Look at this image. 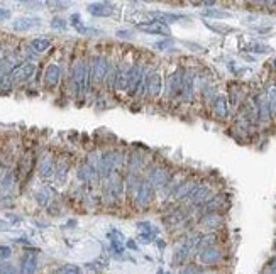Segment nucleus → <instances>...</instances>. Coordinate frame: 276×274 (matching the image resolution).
<instances>
[{
  "instance_id": "obj_17",
  "label": "nucleus",
  "mask_w": 276,
  "mask_h": 274,
  "mask_svg": "<svg viewBox=\"0 0 276 274\" xmlns=\"http://www.w3.org/2000/svg\"><path fill=\"white\" fill-rule=\"evenodd\" d=\"M55 169H56V164H55V159H53L51 154H44L41 158L39 161V168H37V171H39V176L42 180H48V178H51L53 174H55Z\"/></svg>"
},
{
  "instance_id": "obj_41",
  "label": "nucleus",
  "mask_w": 276,
  "mask_h": 274,
  "mask_svg": "<svg viewBox=\"0 0 276 274\" xmlns=\"http://www.w3.org/2000/svg\"><path fill=\"white\" fill-rule=\"evenodd\" d=\"M10 17V10L9 9H3V7H0V22L2 20H7Z\"/></svg>"
},
{
  "instance_id": "obj_28",
  "label": "nucleus",
  "mask_w": 276,
  "mask_h": 274,
  "mask_svg": "<svg viewBox=\"0 0 276 274\" xmlns=\"http://www.w3.org/2000/svg\"><path fill=\"white\" fill-rule=\"evenodd\" d=\"M68 169H70V163L68 161H59L58 163V166H56V169H55V174H56V180L58 181H65V178H66V174H68Z\"/></svg>"
},
{
  "instance_id": "obj_18",
  "label": "nucleus",
  "mask_w": 276,
  "mask_h": 274,
  "mask_svg": "<svg viewBox=\"0 0 276 274\" xmlns=\"http://www.w3.org/2000/svg\"><path fill=\"white\" fill-rule=\"evenodd\" d=\"M193 88H195V76H193L192 71H186L183 73V87H182V97L183 100H192L193 97Z\"/></svg>"
},
{
  "instance_id": "obj_12",
  "label": "nucleus",
  "mask_w": 276,
  "mask_h": 274,
  "mask_svg": "<svg viewBox=\"0 0 276 274\" xmlns=\"http://www.w3.org/2000/svg\"><path fill=\"white\" fill-rule=\"evenodd\" d=\"M143 80H144V68L139 65H134L130 66L129 70V88H127V91H129L130 95H136L137 90L141 88V85H143Z\"/></svg>"
},
{
  "instance_id": "obj_2",
  "label": "nucleus",
  "mask_w": 276,
  "mask_h": 274,
  "mask_svg": "<svg viewBox=\"0 0 276 274\" xmlns=\"http://www.w3.org/2000/svg\"><path fill=\"white\" fill-rule=\"evenodd\" d=\"M124 158L120 151H107L100 156V169H98V176H102L104 180H107L109 176H112L114 173H117L119 166L122 164Z\"/></svg>"
},
{
  "instance_id": "obj_5",
  "label": "nucleus",
  "mask_w": 276,
  "mask_h": 274,
  "mask_svg": "<svg viewBox=\"0 0 276 274\" xmlns=\"http://www.w3.org/2000/svg\"><path fill=\"white\" fill-rule=\"evenodd\" d=\"M197 257L202 266H217L222 261V257H224V252L217 245H212V247L200 249L197 252Z\"/></svg>"
},
{
  "instance_id": "obj_39",
  "label": "nucleus",
  "mask_w": 276,
  "mask_h": 274,
  "mask_svg": "<svg viewBox=\"0 0 276 274\" xmlns=\"http://www.w3.org/2000/svg\"><path fill=\"white\" fill-rule=\"evenodd\" d=\"M171 46H173L171 39H165V41H158L156 44H154V48L159 49V51H166V49L171 48Z\"/></svg>"
},
{
  "instance_id": "obj_3",
  "label": "nucleus",
  "mask_w": 276,
  "mask_h": 274,
  "mask_svg": "<svg viewBox=\"0 0 276 274\" xmlns=\"http://www.w3.org/2000/svg\"><path fill=\"white\" fill-rule=\"evenodd\" d=\"M34 73H36V65H34V63H20V65L14 66L12 71L9 73V76H7V80L3 81V83L5 85L22 83V81L31 80V78L34 76Z\"/></svg>"
},
{
  "instance_id": "obj_7",
  "label": "nucleus",
  "mask_w": 276,
  "mask_h": 274,
  "mask_svg": "<svg viewBox=\"0 0 276 274\" xmlns=\"http://www.w3.org/2000/svg\"><path fill=\"white\" fill-rule=\"evenodd\" d=\"M183 73L185 70L178 68L169 74L168 81H166V97L175 98L178 95H182V87H183Z\"/></svg>"
},
{
  "instance_id": "obj_14",
  "label": "nucleus",
  "mask_w": 276,
  "mask_h": 274,
  "mask_svg": "<svg viewBox=\"0 0 276 274\" xmlns=\"http://www.w3.org/2000/svg\"><path fill=\"white\" fill-rule=\"evenodd\" d=\"M59 78H61V68L58 65H48L42 74V81L48 88H55L59 83Z\"/></svg>"
},
{
  "instance_id": "obj_29",
  "label": "nucleus",
  "mask_w": 276,
  "mask_h": 274,
  "mask_svg": "<svg viewBox=\"0 0 276 274\" xmlns=\"http://www.w3.org/2000/svg\"><path fill=\"white\" fill-rule=\"evenodd\" d=\"M137 230H139V236H156V229H154L151 222H139L137 223Z\"/></svg>"
},
{
  "instance_id": "obj_4",
  "label": "nucleus",
  "mask_w": 276,
  "mask_h": 274,
  "mask_svg": "<svg viewBox=\"0 0 276 274\" xmlns=\"http://www.w3.org/2000/svg\"><path fill=\"white\" fill-rule=\"evenodd\" d=\"M107 73H109V63L105 56H97L93 58L90 68V81H93L95 85H102L107 80Z\"/></svg>"
},
{
  "instance_id": "obj_37",
  "label": "nucleus",
  "mask_w": 276,
  "mask_h": 274,
  "mask_svg": "<svg viewBox=\"0 0 276 274\" xmlns=\"http://www.w3.org/2000/svg\"><path fill=\"white\" fill-rule=\"evenodd\" d=\"M12 256V249L9 245H0V261H7Z\"/></svg>"
},
{
  "instance_id": "obj_11",
  "label": "nucleus",
  "mask_w": 276,
  "mask_h": 274,
  "mask_svg": "<svg viewBox=\"0 0 276 274\" xmlns=\"http://www.w3.org/2000/svg\"><path fill=\"white\" fill-rule=\"evenodd\" d=\"M188 200L192 205H200L203 206L207 201L212 200V190L210 186H207V184H197L195 188H193V191L188 195Z\"/></svg>"
},
{
  "instance_id": "obj_30",
  "label": "nucleus",
  "mask_w": 276,
  "mask_h": 274,
  "mask_svg": "<svg viewBox=\"0 0 276 274\" xmlns=\"http://www.w3.org/2000/svg\"><path fill=\"white\" fill-rule=\"evenodd\" d=\"M202 16L214 17V19H227V17H231V14L224 12V10H217V9H205V10H202Z\"/></svg>"
},
{
  "instance_id": "obj_45",
  "label": "nucleus",
  "mask_w": 276,
  "mask_h": 274,
  "mask_svg": "<svg viewBox=\"0 0 276 274\" xmlns=\"http://www.w3.org/2000/svg\"><path fill=\"white\" fill-rule=\"evenodd\" d=\"M158 274H165V273H163V269H159V271H158Z\"/></svg>"
},
{
  "instance_id": "obj_15",
  "label": "nucleus",
  "mask_w": 276,
  "mask_h": 274,
  "mask_svg": "<svg viewBox=\"0 0 276 274\" xmlns=\"http://www.w3.org/2000/svg\"><path fill=\"white\" fill-rule=\"evenodd\" d=\"M36 26H39V19H37V17H29V16L17 17L12 22V29L17 31V33H27V31H31Z\"/></svg>"
},
{
  "instance_id": "obj_31",
  "label": "nucleus",
  "mask_w": 276,
  "mask_h": 274,
  "mask_svg": "<svg viewBox=\"0 0 276 274\" xmlns=\"http://www.w3.org/2000/svg\"><path fill=\"white\" fill-rule=\"evenodd\" d=\"M12 68L14 66L9 59H2V61H0V85L7 80V76H9V73L12 71Z\"/></svg>"
},
{
  "instance_id": "obj_21",
  "label": "nucleus",
  "mask_w": 276,
  "mask_h": 274,
  "mask_svg": "<svg viewBox=\"0 0 276 274\" xmlns=\"http://www.w3.org/2000/svg\"><path fill=\"white\" fill-rule=\"evenodd\" d=\"M129 70L130 68H119L115 71L114 88L119 91H126L129 88Z\"/></svg>"
},
{
  "instance_id": "obj_13",
  "label": "nucleus",
  "mask_w": 276,
  "mask_h": 274,
  "mask_svg": "<svg viewBox=\"0 0 276 274\" xmlns=\"http://www.w3.org/2000/svg\"><path fill=\"white\" fill-rule=\"evenodd\" d=\"M87 10L93 17H109L114 14V5L109 2H92L87 5Z\"/></svg>"
},
{
  "instance_id": "obj_47",
  "label": "nucleus",
  "mask_w": 276,
  "mask_h": 274,
  "mask_svg": "<svg viewBox=\"0 0 276 274\" xmlns=\"http://www.w3.org/2000/svg\"><path fill=\"white\" fill-rule=\"evenodd\" d=\"M55 274H56V273H55Z\"/></svg>"
},
{
  "instance_id": "obj_24",
  "label": "nucleus",
  "mask_w": 276,
  "mask_h": 274,
  "mask_svg": "<svg viewBox=\"0 0 276 274\" xmlns=\"http://www.w3.org/2000/svg\"><path fill=\"white\" fill-rule=\"evenodd\" d=\"M197 186V183L195 181H192V180H188V181H183V183H180L178 186H176V190H175V193H173V197L176 198V200H183V198H188V195L192 193L193 191V188Z\"/></svg>"
},
{
  "instance_id": "obj_20",
  "label": "nucleus",
  "mask_w": 276,
  "mask_h": 274,
  "mask_svg": "<svg viewBox=\"0 0 276 274\" xmlns=\"http://www.w3.org/2000/svg\"><path fill=\"white\" fill-rule=\"evenodd\" d=\"M141 31H144V33L147 34H156V36H169V27L165 26V24L161 22H156V20H151V22L147 24H139Z\"/></svg>"
},
{
  "instance_id": "obj_35",
  "label": "nucleus",
  "mask_w": 276,
  "mask_h": 274,
  "mask_svg": "<svg viewBox=\"0 0 276 274\" xmlns=\"http://www.w3.org/2000/svg\"><path fill=\"white\" fill-rule=\"evenodd\" d=\"M247 49H249V51H253V53H266L270 48H268V46H264V44H259V42H253V44L247 46Z\"/></svg>"
},
{
  "instance_id": "obj_44",
  "label": "nucleus",
  "mask_w": 276,
  "mask_h": 274,
  "mask_svg": "<svg viewBox=\"0 0 276 274\" xmlns=\"http://www.w3.org/2000/svg\"><path fill=\"white\" fill-rule=\"evenodd\" d=\"M273 68H275V70H276V58H275V59H273Z\"/></svg>"
},
{
  "instance_id": "obj_9",
  "label": "nucleus",
  "mask_w": 276,
  "mask_h": 274,
  "mask_svg": "<svg viewBox=\"0 0 276 274\" xmlns=\"http://www.w3.org/2000/svg\"><path fill=\"white\" fill-rule=\"evenodd\" d=\"M153 186L147 183V180L141 181L139 183V188H137L136 195H134V201L139 208H144V206L149 205V201L153 200Z\"/></svg>"
},
{
  "instance_id": "obj_42",
  "label": "nucleus",
  "mask_w": 276,
  "mask_h": 274,
  "mask_svg": "<svg viewBox=\"0 0 276 274\" xmlns=\"http://www.w3.org/2000/svg\"><path fill=\"white\" fill-rule=\"evenodd\" d=\"M268 274H276V257L270 262V268H268Z\"/></svg>"
},
{
  "instance_id": "obj_36",
  "label": "nucleus",
  "mask_w": 276,
  "mask_h": 274,
  "mask_svg": "<svg viewBox=\"0 0 276 274\" xmlns=\"http://www.w3.org/2000/svg\"><path fill=\"white\" fill-rule=\"evenodd\" d=\"M48 193H49L48 190H42V191H39V193L36 195V198H37V203H39L41 206H44V205H48V203H49Z\"/></svg>"
},
{
  "instance_id": "obj_6",
  "label": "nucleus",
  "mask_w": 276,
  "mask_h": 274,
  "mask_svg": "<svg viewBox=\"0 0 276 274\" xmlns=\"http://www.w3.org/2000/svg\"><path fill=\"white\" fill-rule=\"evenodd\" d=\"M144 83V93H147L151 98H158L163 91V78L159 71H149L147 76L143 80Z\"/></svg>"
},
{
  "instance_id": "obj_46",
  "label": "nucleus",
  "mask_w": 276,
  "mask_h": 274,
  "mask_svg": "<svg viewBox=\"0 0 276 274\" xmlns=\"http://www.w3.org/2000/svg\"><path fill=\"white\" fill-rule=\"evenodd\" d=\"M275 247H276V245H275Z\"/></svg>"
},
{
  "instance_id": "obj_25",
  "label": "nucleus",
  "mask_w": 276,
  "mask_h": 274,
  "mask_svg": "<svg viewBox=\"0 0 276 274\" xmlns=\"http://www.w3.org/2000/svg\"><path fill=\"white\" fill-rule=\"evenodd\" d=\"M29 48L33 53L41 55V53H46L49 48H51V39L49 37H34L33 41H31Z\"/></svg>"
},
{
  "instance_id": "obj_8",
  "label": "nucleus",
  "mask_w": 276,
  "mask_h": 274,
  "mask_svg": "<svg viewBox=\"0 0 276 274\" xmlns=\"http://www.w3.org/2000/svg\"><path fill=\"white\" fill-rule=\"evenodd\" d=\"M104 181H105V195H107V198L117 200L124 190V181L122 178L119 176V173H114L112 176H109L107 180Z\"/></svg>"
},
{
  "instance_id": "obj_23",
  "label": "nucleus",
  "mask_w": 276,
  "mask_h": 274,
  "mask_svg": "<svg viewBox=\"0 0 276 274\" xmlns=\"http://www.w3.org/2000/svg\"><path fill=\"white\" fill-rule=\"evenodd\" d=\"M256 107H258V120H261V122H266V120L271 119L266 95H259V97L256 98Z\"/></svg>"
},
{
  "instance_id": "obj_27",
  "label": "nucleus",
  "mask_w": 276,
  "mask_h": 274,
  "mask_svg": "<svg viewBox=\"0 0 276 274\" xmlns=\"http://www.w3.org/2000/svg\"><path fill=\"white\" fill-rule=\"evenodd\" d=\"M266 100L268 107H270V113L273 119H276V83L270 85L266 90Z\"/></svg>"
},
{
  "instance_id": "obj_33",
  "label": "nucleus",
  "mask_w": 276,
  "mask_h": 274,
  "mask_svg": "<svg viewBox=\"0 0 276 274\" xmlns=\"http://www.w3.org/2000/svg\"><path fill=\"white\" fill-rule=\"evenodd\" d=\"M51 27L53 29H65L66 27V20L63 19V17H53V20H51Z\"/></svg>"
},
{
  "instance_id": "obj_32",
  "label": "nucleus",
  "mask_w": 276,
  "mask_h": 274,
  "mask_svg": "<svg viewBox=\"0 0 276 274\" xmlns=\"http://www.w3.org/2000/svg\"><path fill=\"white\" fill-rule=\"evenodd\" d=\"M56 274H81V269L75 264H66V266H63Z\"/></svg>"
},
{
  "instance_id": "obj_43",
  "label": "nucleus",
  "mask_w": 276,
  "mask_h": 274,
  "mask_svg": "<svg viewBox=\"0 0 276 274\" xmlns=\"http://www.w3.org/2000/svg\"><path fill=\"white\" fill-rule=\"evenodd\" d=\"M127 247L132 249V251H137V244H136L134 240H129V242H127Z\"/></svg>"
},
{
  "instance_id": "obj_16",
  "label": "nucleus",
  "mask_w": 276,
  "mask_h": 274,
  "mask_svg": "<svg viewBox=\"0 0 276 274\" xmlns=\"http://www.w3.org/2000/svg\"><path fill=\"white\" fill-rule=\"evenodd\" d=\"M36 269H37L36 252H27V254H24L22 261H20L19 274H36Z\"/></svg>"
},
{
  "instance_id": "obj_22",
  "label": "nucleus",
  "mask_w": 276,
  "mask_h": 274,
  "mask_svg": "<svg viewBox=\"0 0 276 274\" xmlns=\"http://www.w3.org/2000/svg\"><path fill=\"white\" fill-rule=\"evenodd\" d=\"M222 223H224V219L219 213H207V215H203L200 219V225L208 230L219 229V227H222Z\"/></svg>"
},
{
  "instance_id": "obj_38",
  "label": "nucleus",
  "mask_w": 276,
  "mask_h": 274,
  "mask_svg": "<svg viewBox=\"0 0 276 274\" xmlns=\"http://www.w3.org/2000/svg\"><path fill=\"white\" fill-rule=\"evenodd\" d=\"M198 273H200V269L195 264H186L180 269V274H198Z\"/></svg>"
},
{
  "instance_id": "obj_10",
  "label": "nucleus",
  "mask_w": 276,
  "mask_h": 274,
  "mask_svg": "<svg viewBox=\"0 0 276 274\" xmlns=\"http://www.w3.org/2000/svg\"><path fill=\"white\" fill-rule=\"evenodd\" d=\"M169 181H171V174L165 168H153L147 176V183L153 186V190L154 188H166Z\"/></svg>"
},
{
  "instance_id": "obj_34",
  "label": "nucleus",
  "mask_w": 276,
  "mask_h": 274,
  "mask_svg": "<svg viewBox=\"0 0 276 274\" xmlns=\"http://www.w3.org/2000/svg\"><path fill=\"white\" fill-rule=\"evenodd\" d=\"M203 97H205V100H207L208 103H212L215 100V88L214 87H205V90H203Z\"/></svg>"
},
{
  "instance_id": "obj_1",
  "label": "nucleus",
  "mask_w": 276,
  "mask_h": 274,
  "mask_svg": "<svg viewBox=\"0 0 276 274\" xmlns=\"http://www.w3.org/2000/svg\"><path fill=\"white\" fill-rule=\"evenodd\" d=\"M90 83V68L85 61H76L72 70V88L76 97H83L88 91Z\"/></svg>"
},
{
  "instance_id": "obj_19",
  "label": "nucleus",
  "mask_w": 276,
  "mask_h": 274,
  "mask_svg": "<svg viewBox=\"0 0 276 274\" xmlns=\"http://www.w3.org/2000/svg\"><path fill=\"white\" fill-rule=\"evenodd\" d=\"M212 103H214V115L217 117V119H221V120L227 119V115H229L227 97H225V95H217V97H215V100Z\"/></svg>"
},
{
  "instance_id": "obj_40",
  "label": "nucleus",
  "mask_w": 276,
  "mask_h": 274,
  "mask_svg": "<svg viewBox=\"0 0 276 274\" xmlns=\"http://www.w3.org/2000/svg\"><path fill=\"white\" fill-rule=\"evenodd\" d=\"M119 36V37H124V39H129V37H134V33L129 29H119L117 33H115Z\"/></svg>"
},
{
  "instance_id": "obj_26",
  "label": "nucleus",
  "mask_w": 276,
  "mask_h": 274,
  "mask_svg": "<svg viewBox=\"0 0 276 274\" xmlns=\"http://www.w3.org/2000/svg\"><path fill=\"white\" fill-rule=\"evenodd\" d=\"M97 176H98V171H97V169H95L92 164L85 163V164H81V166H80L78 178H80L81 181H85V183H90V181H93Z\"/></svg>"
}]
</instances>
